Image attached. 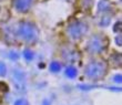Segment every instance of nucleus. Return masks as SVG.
Returning <instances> with one entry per match:
<instances>
[{"mask_svg": "<svg viewBox=\"0 0 122 105\" xmlns=\"http://www.w3.org/2000/svg\"><path fill=\"white\" fill-rule=\"evenodd\" d=\"M106 73V65L102 62L90 63L86 67V75L89 79H99Z\"/></svg>", "mask_w": 122, "mask_h": 105, "instance_id": "obj_1", "label": "nucleus"}, {"mask_svg": "<svg viewBox=\"0 0 122 105\" xmlns=\"http://www.w3.org/2000/svg\"><path fill=\"white\" fill-rule=\"evenodd\" d=\"M20 35L27 41H33L37 38V30L28 23H23L20 27Z\"/></svg>", "mask_w": 122, "mask_h": 105, "instance_id": "obj_2", "label": "nucleus"}, {"mask_svg": "<svg viewBox=\"0 0 122 105\" xmlns=\"http://www.w3.org/2000/svg\"><path fill=\"white\" fill-rule=\"evenodd\" d=\"M84 31H86V28H84V26L81 24V23H76L74 26H72L70 28V34L72 35L73 38H79Z\"/></svg>", "mask_w": 122, "mask_h": 105, "instance_id": "obj_3", "label": "nucleus"}, {"mask_svg": "<svg viewBox=\"0 0 122 105\" xmlns=\"http://www.w3.org/2000/svg\"><path fill=\"white\" fill-rule=\"evenodd\" d=\"M13 5L19 11H27L31 6V0H13Z\"/></svg>", "mask_w": 122, "mask_h": 105, "instance_id": "obj_4", "label": "nucleus"}, {"mask_svg": "<svg viewBox=\"0 0 122 105\" xmlns=\"http://www.w3.org/2000/svg\"><path fill=\"white\" fill-rule=\"evenodd\" d=\"M103 47L104 45L102 44V42L100 41L99 39H94V40L91 41L90 45H89V49H90L91 52H100L103 49Z\"/></svg>", "mask_w": 122, "mask_h": 105, "instance_id": "obj_5", "label": "nucleus"}, {"mask_svg": "<svg viewBox=\"0 0 122 105\" xmlns=\"http://www.w3.org/2000/svg\"><path fill=\"white\" fill-rule=\"evenodd\" d=\"M66 75L70 79H73V77L77 76V70L72 67H69L66 69Z\"/></svg>", "mask_w": 122, "mask_h": 105, "instance_id": "obj_6", "label": "nucleus"}, {"mask_svg": "<svg viewBox=\"0 0 122 105\" xmlns=\"http://www.w3.org/2000/svg\"><path fill=\"white\" fill-rule=\"evenodd\" d=\"M61 69V65L59 63H57V62H52L51 64H50V71L51 72H59Z\"/></svg>", "mask_w": 122, "mask_h": 105, "instance_id": "obj_7", "label": "nucleus"}, {"mask_svg": "<svg viewBox=\"0 0 122 105\" xmlns=\"http://www.w3.org/2000/svg\"><path fill=\"white\" fill-rule=\"evenodd\" d=\"M23 57H26L27 60H32L33 55H32V52H30L29 50H26V51L23 52Z\"/></svg>", "mask_w": 122, "mask_h": 105, "instance_id": "obj_8", "label": "nucleus"}, {"mask_svg": "<svg viewBox=\"0 0 122 105\" xmlns=\"http://www.w3.org/2000/svg\"><path fill=\"white\" fill-rule=\"evenodd\" d=\"M15 105H28V101L25 99H21V100H18L16 103H15Z\"/></svg>", "mask_w": 122, "mask_h": 105, "instance_id": "obj_9", "label": "nucleus"}, {"mask_svg": "<svg viewBox=\"0 0 122 105\" xmlns=\"http://www.w3.org/2000/svg\"><path fill=\"white\" fill-rule=\"evenodd\" d=\"M6 73V67L2 63H0V75H3Z\"/></svg>", "mask_w": 122, "mask_h": 105, "instance_id": "obj_10", "label": "nucleus"}]
</instances>
